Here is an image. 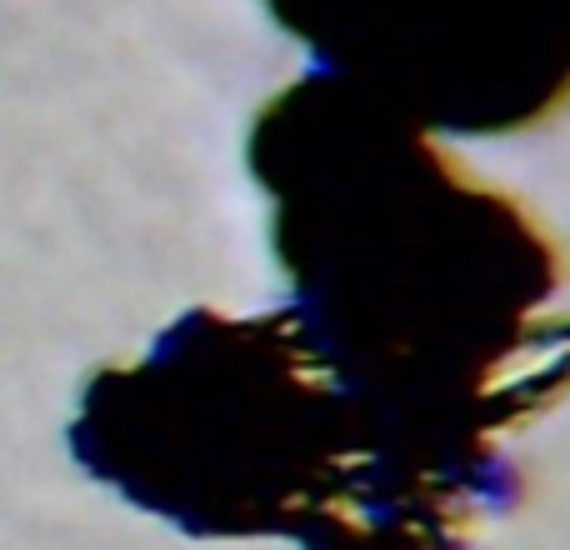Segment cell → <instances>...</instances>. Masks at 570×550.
<instances>
[{
    "label": "cell",
    "instance_id": "1",
    "mask_svg": "<svg viewBox=\"0 0 570 550\" xmlns=\"http://www.w3.org/2000/svg\"><path fill=\"white\" fill-rule=\"evenodd\" d=\"M276 206V256L311 361L395 445L405 465L471 515L505 511L515 475L495 435L531 421L556 375L561 285L551 240L515 200L455 166L395 110L301 76L256 116L246 150Z\"/></svg>",
    "mask_w": 570,
    "mask_h": 550
},
{
    "label": "cell",
    "instance_id": "2",
    "mask_svg": "<svg viewBox=\"0 0 570 550\" xmlns=\"http://www.w3.org/2000/svg\"><path fill=\"white\" fill-rule=\"evenodd\" d=\"M70 451L196 541L475 550L481 526L335 391L285 311L256 321L190 311L140 365L90 381Z\"/></svg>",
    "mask_w": 570,
    "mask_h": 550
},
{
    "label": "cell",
    "instance_id": "3",
    "mask_svg": "<svg viewBox=\"0 0 570 550\" xmlns=\"http://www.w3.org/2000/svg\"><path fill=\"white\" fill-rule=\"evenodd\" d=\"M321 76L415 130L501 136L566 100L570 0H266Z\"/></svg>",
    "mask_w": 570,
    "mask_h": 550
}]
</instances>
